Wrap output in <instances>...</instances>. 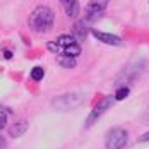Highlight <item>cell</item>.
Here are the masks:
<instances>
[{"label":"cell","instance_id":"4fadbf2b","mask_svg":"<svg viewBox=\"0 0 149 149\" xmlns=\"http://www.w3.org/2000/svg\"><path fill=\"white\" fill-rule=\"evenodd\" d=\"M29 75L34 82H40V81H43V77H45V70H43V67L36 65V67H33V70H31Z\"/></svg>","mask_w":149,"mask_h":149},{"label":"cell","instance_id":"6da1fadb","mask_svg":"<svg viewBox=\"0 0 149 149\" xmlns=\"http://www.w3.org/2000/svg\"><path fill=\"white\" fill-rule=\"evenodd\" d=\"M55 22V14L50 7L46 5H40L36 7L29 15V26L33 31L36 33H46L53 28Z\"/></svg>","mask_w":149,"mask_h":149},{"label":"cell","instance_id":"8992f818","mask_svg":"<svg viewBox=\"0 0 149 149\" xmlns=\"http://www.w3.org/2000/svg\"><path fill=\"white\" fill-rule=\"evenodd\" d=\"M93 36L96 38V40H100L101 43L104 45H110V46H120L123 41H122V38H118L117 34H111V33H104V31H100V29H93Z\"/></svg>","mask_w":149,"mask_h":149},{"label":"cell","instance_id":"30bf717a","mask_svg":"<svg viewBox=\"0 0 149 149\" xmlns=\"http://www.w3.org/2000/svg\"><path fill=\"white\" fill-rule=\"evenodd\" d=\"M55 43L58 46H62V50H63L65 46H70V45H74V43H77V41H75V38L72 34H60L58 38L55 40Z\"/></svg>","mask_w":149,"mask_h":149},{"label":"cell","instance_id":"d6986e66","mask_svg":"<svg viewBox=\"0 0 149 149\" xmlns=\"http://www.w3.org/2000/svg\"><path fill=\"white\" fill-rule=\"evenodd\" d=\"M142 122H144V123H149V110L148 111H144V113H142Z\"/></svg>","mask_w":149,"mask_h":149},{"label":"cell","instance_id":"3957f363","mask_svg":"<svg viewBox=\"0 0 149 149\" xmlns=\"http://www.w3.org/2000/svg\"><path fill=\"white\" fill-rule=\"evenodd\" d=\"M82 103V94L79 93H69V94H62L52 100V106L55 110L60 111H69V110H74L79 104Z\"/></svg>","mask_w":149,"mask_h":149},{"label":"cell","instance_id":"ac0fdd59","mask_svg":"<svg viewBox=\"0 0 149 149\" xmlns=\"http://www.w3.org/2000/svg\"><path fill=\"white\" fill-rule=\"evenodd\" d=\"M0 149H7V141H5V137H2V135H0Z\"/></svg>","mask_w":149,"mask_h":149},{"label":"cell","instance_id":"52a82bcc","mask_svg":"<svg viewBox=\"0 0 149 149\" xmlns=\"http://www.w3.org/2000/svg\"><path fill=\"white\" fill-rule=\"evenodd\" d=\"M72 36L75 38V41H82V40H86V36H88V26H86V21H77L74 24V28H72V33H70Z\"/></svg>","mask_w":149,"mask_h":149},{"label":"cell","instance_id":"8fae6325","mask_svg":"<svg viewBox=\"0 0 149 149\" xmlns=\"http://www.w3.org/2000/svg\"><path fill=\"white\" fill-rule=\"evenodd\" d=\"M81 46H79V43H74V45L70 46H65L63 50H62V55H67V57H72V58H77L79 55H81Z\"/></svg>","mask_w":149,"mask_h":149},{"label":"cell","instance_id":"ffe728a7","mask_svg":"<svg viewBox=\"0 0 149 149\" xmlns=\"http://www.w3.org/2000/svg\"><path fill=\"white\" fill-rule=\"evenodd\" d=\"M3 57H5L7 60H9V58H12V52H9V50H5V52H3Z\"/></svg>","mask_w":149,"mask_h":149},{"label":"cell","instance_id":"7a4b0ae2","mask_svg":"<svg viewBox=\"0 0 149 149\" xmlns=\"http://www.w3.org/2000/svg\"><path fill=\"white\" fill-rule=\"evenodd\" d=\"M127 142H129V132L122 127H113L104 137L106 149H125Z\"/></svg>","mask_w":149,"mask_h":149},{"label":"cell","instance_id":"5bb4252c","mask_svg":"<svg viewBox=\"0 0 149 149\" xmlns=\"http://www.w3.org/2000/svg\"><path fill=\"white\" fill-rule=\"evenodd\" d=\"M129 94H130V89H129L127 86H120L118 89L115 91V96H113V98H115V101H122V100H125Z\"/></svg>","mask_w":149,"mask_h":149},{"label":"cell","instance_id":"9c48e42d","mask_svg":"<svg viewBox=\"0 0 149 149\" xmlns=\"http://www.w3.org/2000/svg\"><path fill=\"white\" fill-rule=\"evenodd\" d=\"M28 130V122H24V120H21V122H15L14 125H10L9 127V135L10 137H21V135H24V132Z\"/></svg>","mask_w":149,"mask_h":149},{"label":"cell","instance_id":"2e32d148","mask_svg":"<svg viewBox=\"0 0 149 149\" xmlns=\"http://www.w3.org/2000/svg\"><path fill=\"white\" fill-rule=\"evenodd\" d=\"M5 125H7V115L3 111H0V130H3Z\"/></svg>","mask_w":149,"mask_h":149},{"label":"cell","instance_id":"7c38bea8","mask_svg":"<svg viewBox=\"0 0 149 149\" xmlns=\"http://www.w3.org/2000/svg\"><path fill=\"white\" fill-rule=\"evenodd\" d=\"M58 65L60 67H63V69H74L75 65H77V62H75V58H72V57L60 55L58 57Z\"/></svg>","mask_w":149,"mask_h":149},{"label":"cell","instance_id":"9a60e30c","mask_svg":"<svg viewBox=\"0 0 149 149\" xmlns=\"http://www.w3.org/2000/svg\"><path fill=\"white\" fill-rule=\"evenodd\" d=\"M46 48H48L52 53H62V46H58L55 41H48V43H46Z\"/></svg>","mask_w":149,"mask_h":149},{"label":"cell","instance_id":"e0dca14e","mask_svg":"<svg viewBox=\"0 0 149 149\" xmlns=\"http://www.w3.org/2000/svg\"><path fill=\"white\" fill-rule=\"evenodd\" d=\"M149 141V130L146 132V134H142L141 137H139V142H148Z\"/></svg>","mask_w":149,"mask_h":149},{"label":"cell","instance_id":"277c9868","mask_svg":"<svg viewBox=\"0 0 149 149\" xmlns=\"http://www.w3.org/2000/svg\"><path fill=\"white\" fill-rule=\"evenodd\" d=\"M113 101H115V98H113V96H108V98H103V101H101V103H96V106L93 108V111L89 113V117H88V120H86L84 127H86V129H89L93 123H96L104 111H106L108 108H111V106H113Z\"/></svg>","mask_w":149,"mask_h":149},{"label":"cell","instance_id":"5b68a950","mask_svg":"<svg viewBox=\"0 0 149 149\" xmlns=\"http://www.w3.org/2000/svg\"><path fill=\"white\" fill-rule=\"evenodd\" d=\"M106 0H91L89 5L86 7V21H96L104 12Z\"/></svg>","mask_w":149,"mask_h":149},{"label":"cell","instance_id":"ba28073f","mask_svg":"<svg viewBox=\"0 0 149 149\" xmlns=\"http://www.w3.org/2000/svg\"><path fill=\"white\" fill-rule=\"evenodd\" d=\"M63 3V10L69 17H77L81 12V7H79V2L77 0H60Z\"/></svg>","mask_w":149,"mask_h":149}]
</instances>
